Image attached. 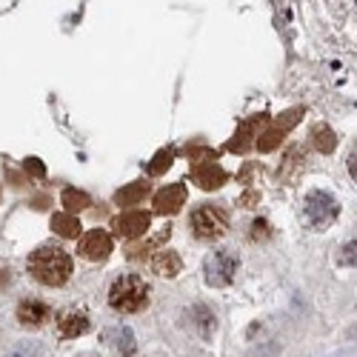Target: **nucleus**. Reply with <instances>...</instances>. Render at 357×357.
Listing matches in <instances>:
<instances>
[{
    "mask_svg": "<svg viewBox=\"0 0 357 357\" xmlns=\"http://www.w3.org/2000/svg\"><path fill=\"white\" fill-rule=\"evenodd\" d=\"M29 272L43 286H63L72 275V257L61 246H40L29 257Z\"/></svg>",
    "mask_w": 357,
    "mask_h": 357,
    "instance_id": "1",
    "label": "nucleus"
},
{
    "mask_svg": "<svg viewBox=\"0 0 357 357\" xmlns=\"http://www.w3.org/2000/svg\"><path fill=\"white\" fill-rule=\"evenodd\" d=\"M149 303V286L137 275L117 278L109 289V306L121 314H135Z\"/></svg>",
    "mask_w": 357,
    "mask_h": 357,
    "instance_id": "2",
    "label": "nucleus"
},
{
    "mask_svg": "<svg viewBox=\"0 0 357 357\" xmlns=\"http://www.w3.org/2000/svg\"><path fill=\"white\" fill-rule=\"evenodd\" d=\"M303 212H306V220H309V226H314V229H323V226H329L335 218H337V212H340V206H337V200L329 195V192H309L306 195V200H303Z\"/></svg>",
    "mask_w": 357,
    "mask_h": 357,
    "instance_id": "3",
    "label": "nucleus"
},
{
    "mask_svg": "<svg viewBox=\"0 0 357 357\" xmlns=\"http://www.w3.org/2000/svg\"><path fill=\"white\" fill-rule=\"evenodd\" d=\"M189 223L195 237H200V241H215V237H223L226 231V215L215 209V206H200Z\"/></svg>",
    "mask_w": 357,
    "mask_h": 357,
    "instance_id": "4",
    "label": "nucleus"
},
{
    "mask_svg": "<svg viewBox=\"0 0 357 357\" xmlns=\"http://www.w3.org/2000/svg\"><path fill=\"white\" fill-rule=\"evenodd\" d=\"M237 272V257L229 249H220L206 257V280L212 286H229Z\"/></svg>",
    "mask_w": 357,
    "mask_h": 357,
    "instance_id": "5",
    "label": "nucleus"
},
{
    "mask_svg": "<svg viewBox=\"0 0 357 357\" xmlns=\"http://www.w3.org/2000/svg\"><path fill=\"white\" fill-rule=\"evenodd\" d=\"M112 252V237L103 231V229H92V231H86L80 237V243H77V255L86 257V260H106Z\"/></svg>",
    "mask_w": 357,
    "mask_h": 357,
    "instance_id": "6",
    "label": "nucleus"
},
{
    "mask_svg": "<svg viewBox=\"0 0 357 357\" xmlns=\"http://www.w3.org/2000/svg\"><path fill=\"white\" fill-rule=\"evenodd\" d=\"M149 226H152V215L149 212H126L114 220V229L121 237H126V241H135V237H143L149 231Z\"/></svg>",
    "mask_w": 357,
    "mask_h": 357,
    "instance_id": "7",
    "label": "nucleus"
},
{
    "mask_svg": "<svg viewBox=\"0 0 357 357\" xmlns=\"http://www.w3.org/2000/svg\"><path fill=\"white\" fill-rule=\"evenodd\" d=\"M192 181H195L200 189L212 192V189H218V186L226 183V172H223L215 160H209V163H195V169H192Z\"/></svg>",
    "mask_w": 357,
    "mask_h": 357,
    "instance_id": "8",
    "label": "nucleus"
},
{
    "mask_svg": "<svg viewBox=\"0 0 357 357\" xmlns=\"http://www.w3.org/2000/svg\"><path fill=\"white\" fill-rule=\"evenodd\" d=\"M183 203H186V189L181 183H172L155 195V212L158 215H174V212H181Z\"/></svg>",
    "mask_w": 357,
    "mask_h": 357,
    "instance_id": "9",
    "label": "nucleus"
},
{
    "mask_svg": "<svg viewBox=\"0 0 357 357\" xmlns=\"http://www.w3.org/2000/svg\"><path fill=\"white\" fill-rule=\"evenodd\" d=\"M17 320L23 326H35V329H38V326H43L46 320H52V309L46 303L35 301V297H29V301H23L17 306Z\"/></svg>",
    "mask_w": 357,
    "mask_h": 357,
    "instance_id": "10",
    "label": "nucleus"
},
{
    "mask_svg": "<svg viewBox=\"0 0 357 357\" xmlns=\"http://www.w3.org/2000/svg\"><path fill=\"white\" fill-rule=\"evenodd\" d=\"M89 329V314L83 309H69L61 314V320H57V332H61V337H80L83 332Z\"/></svg>",
    "mask_w": 357,
    "mask_h": 357,
    "instance_id": "11",
    "label": "nucleus"
},
{
    "mask_svg": "<svg viewBox=\"0 0 357 357\" xmlns=\"http://www.w3.org/2000/svg\"><path fill=\"white\" fill-rule=\"evenodd\" d=\"M181 269H183V260H181V255L172 252V249H163V252H158L152 257V272L160 275V278H177V275H181Z\"/></svg>",
    "mask_w": 357,
    "mask_h": 357,
    "instance_id": "12",
    "label": "nucleus"
},
{
    "mask_svg": "<svg viewBox=\"0 0 357 357\" xmlns=\"http://www.w3.org/2000/svg\"><path fill=\"white\" fill-rule=\"evenodd\" d=\"M109 340H112V349H114L117 357H132L135 354V335H132V329H126V326H117V329L109 335Z\"/></svg>",
    "mask_w": 357,
    "mask_h": 357,
    "instance_id": "13",
    "label": "nucleus"
},
{
    "mask_svg": "<svg viewBox=\"0 0 357 357\" xmlns=\"http://www.w3.org/2000/svg\"><path fill=\"white\" fill-rule=\"evenodd\" d=\"M52 229L61 234V237H77L80 234V220H77V215H69V212H61V215H54L52 218Z\"/></svg>",
    "mask_w": 357,
    "mask_h": 357,
    "instance_id": "14",
    "label": "nucleus"
},
{
    "mask_svg": "<svg viewBox=\"0 0 357 357\" xmlns=\"http://www.w3.org/2000/svg\"><path fill=\"white\" fill-rule=\"evenodd\" d=\"M61 200H63V206H66L69 215H77V212H83V209H89V206H92L89 195H86V192H77V189H66Z\"/></svg>",
    "mask_w": 357,
    "mask_h": 357,
    "instance_id": "15",
    "label": "nucleus"
},
{
    "mask_svg": "<svg viewBox=\"0 0 357 357\" xmlns=\"http://www.w3.org/2000/svg\"><path fill=\"white\" fill-rule=\"evenodd\" d=\"M146 189H149L146 183H129L126 189H121V192L114 195V200L121 203V206H135V203H140L146 197Z\"/></svg>",
    "mask_w": 357,
    "mask_h": 357,
    "instance_id": "16",
    "label": "nucleus"
},
{
    "mask_svg": "<svg viewBox=\"0 0 357 357\" xmlns=\"http://www.w3.org/2000/svg\"><path fill=\"white\" fill-rule=\"evenodd\" d=\"M255 126H257V121H246L241 129H237V135H234V140H231L234 152H246V149L255 143V140H252V137H255Z\"/></svg>",
    "mask_w": 357,
    "mask_h": 357,
    "instance_id": "17",
    "label": "nucleus"
},
{
    "mask_svg": "<svg viewBox=\"0 0 357 357\" xmlns=\"http://www.w3.org/2000/svg\"><path fill=\"white\" fill-rule=\"evenodd\" d=\"M283 129H269V132H263V135H257V140H255V146L260 149V152H272V149H278L280 143H283Z\"/></svg>",
    "mask_w": 357,
    "mask_h": 357,
    "instance_id": "18",
    "label": "nucleus"
},
{
    "mask_svg": "<svg viewBox=\"0 0 357 357\" xmlns=\"http://www.w3.org/2000/svg\"><path fill=\"white\" fill-rule=\"evenodd\" d=\"M335 132L332 129H326V126H320L317 132H314V146H317V152H332V149H335Z\"/></svg>",
    "mask_w": 357,
    "mask_h": 357,
    "instance_id": "19",
    "label": "nucleus"
},
{
    "mask_svg": "<svg viewBox=\"0 0 357 357\" xmlns=\"http://www.w3.org/2000/svg\"><path fill=\"white\" fill-rule=\"evenodd\" d=\"M172 160H174V152H172V149H163V152H158L155 160L149 163V174H163L172 166Z\"/></svg>",
    "mask_w": 357,
    "mask_h": 357,
    "instance_id": "20",
    "label": "nucleus"
},
{
    "mask_svg": "<svg viewBox=\"0 0 357 357\" xmlns=\"http://www.w3.org/2000/svg\"><path fill=\"white\" fill-rule=\"evenodd\" d=\"M9 357H38V346L29 343V340H20V343H15V349L9 351Z\"/></svg>",
    "mask_w": 357,
    "mask_h": 357,
    "instance_id": "21",
    "label": "nucleus"
},
{
    "mask_svg": "<svg viewBox=\"0 0 357 357\" xmlns=\"http://www.w3.org/2000/svg\"><path fill=\"white\" fill-rule=\"evenodd\" d=\"M301 114H303L301 109H291V112H286V114H280V121H278V123H280V129L286 132L289 126H294L297 121H301Z\"/></svg>",
    "mask_w": 357,
    "mask_h": 357,
    "instance_id": "22",
    "label": "nucleus"
},
{
    "mask_svg": "<svg viewBox=\"0 0 357 357\" xmlns=\"http://www.w3.org/2000/svg\"><path fill=\"white\" fill-rule=\"evenodd\" d=\"M26 172L35 174V177H43V174H46V166H43L38 158H29V160H26Z\"/></svg>",
    "mask_w": 357,
    "mask_h": 357,
    "instance_id": "23",
    "label": "nucleus"
},
{
    "mask_svg": "<svg viewBox=\"0 0 357 357\" xmlns=\"http://www.w3.org/2000/svg\"><path fill=\"white\" fill-rule=\"evenodd\" d=\"M252 229H255V231H252L255 241H266V237H269V223H266V220H255Z\"/></svg>",
    "mask_w": 357,
    "mask_h": 357,
    "instance_id": "24",
    "label": "nucleus"
}]
</instances>
